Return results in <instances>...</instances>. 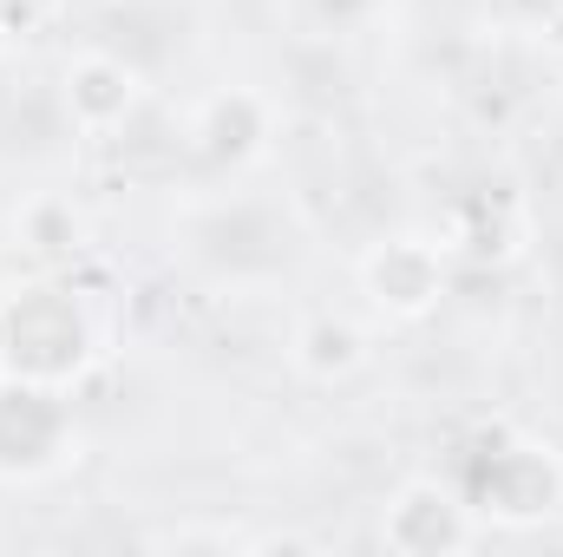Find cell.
<instances>
[{
    "mask_svg": "<svg viewBox=\"0 0 563 557\" xmlns=\"http://www.w3.org/2000/svg\"><path fill=\"white\" fill-rule=\"evenodd\" d=\"M13 237L40 256V263H59V256H79V243H86V223H79V210L66 204V197H33L20 217H13Z\"/></svg>",
    "mask_w": 563,
    "mask_h": 557,
    "instance_id": "30bf717a",
    "label": "cell"
},
{
    "mask_svg": "<svg viewBox=\"0 0 563 557\" xmlns=\"http://www.w3.org/2000/svg\"><path fill=\"white\" fill-rule=\"evenodd\" d=\"M478 538H485V518L472 512L459 479L420 472V479L394 485L387 505H380V545L400 557H459Z\"/></svg>",
    "mask_w": 563,
    "mask_h": 557,
    "instance_id": "277c9868",
    "label": "cell"
},
{
    "mask_svg": "<svg viewBox=\"0 0 563 557\" xmlns=\"http://www.w3.org/2000/svg\"><path fill=\"white\" fill-rule=\"evenodd\" d=\"M361 295L374 302V315L387 321H426L445 288H452V256L439 250L432 230H394L380 243H367V256L354 263Z\"/></svg>",
    "mask_w": 563,
    "mask_h": 557,
    "instance_id": "5b68a950",
    "label": "cell"
},
{
    "mask_svg": "<svg viewBox=\"0 0 563 557\" xmlns=\"http://www.w3.org/2000/svg\"><path fill=\"white\" fill-rule=\"evenodd\" d=\"M79 459L73 387L0 381V485H46Z\"/></svg>",
    "mask_w": 563,
    "mask_h": 557,
    "instance_id": "3957f363",
    "label": "cell"
},
{
    "mask_svg": "<svg viewBox=\"0 0 563 557\" xmlns=\"http://www.w3.org/2000/svg\"><path fill=\"white\" fill-rule=\"evenodd\" d=\"M53 13V0H0V40H13V33H26V26H40Z\"/></svg>",
    "mask_w": 563,
    "mask_h": 557,
    "instance_id": "4fadbf2b",
    "label": "cell"
},
{
    "mask_svg": "<svg viewBox=\"0 0 563 557\" xmlns=\"http://www.w3.org/2000/svg\"><path fill=\"white\" fill-rule=\"evenodd\" d=\"M59 106H66L73 132L112 139V132H125L144 112V66L125 59V53H112V46H86L59 73Z\"/></svg>",
    "mask_w": 563,
    "mask_h": 557,
    "instance_id": "8992f818",
    "label": "cell"
},
{
    "mask_svg": "<svg viewBox=\"0 0 563 557\" xmlns=\"http://www.w3.org/2000/svg\"><path fill=\"white\" fill-rule=\"evenodd\" d=\"M374 7H380V0H314V20H321L328 33H354V26L374 20Z\"/></svg>",
    "mask_w": 563,
    "mask_h": 557,
    "instance_id": "7c38bea8",
    "label": "cell"
},
{
    "mask_svg": "<svg viewBox=\"0 0 563 557\" xmlns=\"http://www.w3.org/2000/svg\"><path fill=\"white\" fill-rule=\"evenodd\" d=\"M276 139V106L256 92V86H223V92H210L203 106H197V119H190V157L203 164V171H217V177H236V171H250L263 151Z\"/></svg>",
    "mask_w": 563,
    "mask_h": 557,
    "instance_id": "52a82bcc",
    "label": "cell"
},
{
    "mask_svg": "<svg viewBox=\"0 0 563 557\" xmlns=\"http://www.w3.org/2000/svg\"><path fill=\"white\" fill-rule=\"evenodd\" d=\"M367 354H374V335H367L354 315H334V308H314V315L295 328V341H288L295 374L314 381V387H341V381H354V374L367 368Z\"/></svg>",
    "mask_w": 563,
    "mask_h": 557,
    "instance_id": "9c48e42d",
    "label": "cell"
},
{
    "mask_svg": "<svg viewBox=\"0 0 563 557\" xmlns=\"http://www.w3.org/2000/svg\"><path fill=\"white\" fill-rule=\"evenodd\" d=\"M459 492L472 499V512L485 525H544L563 505V452L518 426V419H485L465 446H459V466H452Z\"/></svg>",
    "mask_w": 563,
    "mask_h": 557,
    "instance_id": "6da1fadb",
    "label": "cell"
},
{
    "mask_svg": "<svg viewBox=\"0 0 563 557\" xmlns=\"http://www.w3.org/2000/svg\"><path fill=\"white\" fill-rule=\"evenodd\" d=\"M151 545H164V551H236L250 538H236L230 525H177V532H157Z\"/></svg>",
    "mask_w": 563,
    "mask_h": 557,
    "instance_id": "8fae6325",
    "label": "cell"
},
{
    "mask_svg": "<svg viewBox=\"0 0 563 557\" xmlns=\"http://www.w3.org/2000/svg\"><path fill=\"white\" fill-rule=\"evenodd\" d=\"M551 7H558V13H563V0H551Z\"/></svg>",
    "mask_w": 563,
    "mask_h": 557,
    "instance_id": "5bb4252c",
    "label": "cell"
},
{
    "mask_svg": "<svg viewBox=\"0 0 563 557\" xmlns=\"http://www.w3.org/2000/svg\"><path fill=\"white\" fill-rule=\"evenodd\" d=\"M445 256H465V263H511L525 250V204L511 190H465L445 223L432 230Z\"/></svg>",
    "mask_w": 563,
    "mask_h": 557,
    "instance_id": "ba28073f",
    "label": "cell"
},
{
    "mask_svg": "<svg viewBox=\"0 0 563 557\" xmlns=\"http://www.w3.org/2000/svg\"><path fill=\"white\" fill-rule=\"evenodd\" d=\"M92 354H99V328L66 282L33 276L0 288V381L79 387Z\"/></svg>",
    "mask_w": 563,
    "mask_h": 557,
    "instance_id": "7a4b0ae2",
    "label": "cell"
}]
</instances>
